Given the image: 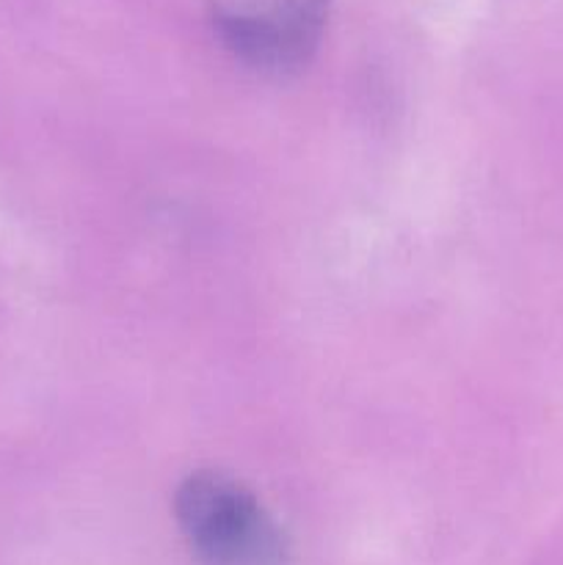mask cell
<instances>
[{"instance_id":"obj_2","label":"cell","mask_w":563,"mask_h":565,"mask_svg":"<svg viewBox=\"0 0 563 565\" xmlns=\"http://www.w3.org/2000/svg\"><path fill=\"white\" fill-rule=\"evenodd\" d=\"M208 14L237 61L265 75H290L318 50L329 0H210Z\"/></svg>"},{"instance_id":"obj_1","label":"cell","mask_w":563,"mask_h":565,"mask_svg":"<svg viewBox=\"0 0 563 565\" xmlns=\"http://www.w3.org/2000/svg\"><path fill=\"white\" fill-rule=\"evenodd\" d=\"M174 516L196 565H290L282 527L232 475H188L174 494Z\"/></svg>"}]
</instances>
